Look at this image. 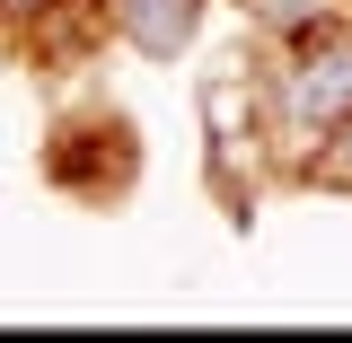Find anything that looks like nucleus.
Wrapping results in <instances>:
<instances>
[{
  "label": "nucleus",
  "mask_w": 352,
  "mask_h": 343,
  "mask_svg": "<svg viewBox=\"0 0 352 343\" xmlns=\"http://www.w3.org/2000/svg\"><path fill=\"white\" fill-rule=\"evenodd\" d=\"M264 115L300 150L317 132H335L352 115V27H308L273 71H264Z\"/></svg>",
  "instance_id": "1"
},
{
  "label": "nucleus",
  "mask_w": 352,
  "mask_h": 343,
  "mask_svg": "<svg viewBox=\"0 0 352 343\" xmlns=\"http://www.w3.org/2000/svg\"><path fill=\"white\" fill-rule=\"evenodd\" d=\"M300 185H317V194H352V115L335 132H317L300 159Z\"/></svg>",
  "instance_id": "3"
},
{
  "label": "nucleus",
  "mask_w": 352,
  "mask_h": 343,
  "mask_svg": "<svg viewBox=\"0 0 352 343\" xmlns=\"http://www.w3.org/2000/svg\"><path fill=\"white\" fill-rule=\"evenodd\" d=\"M62 9H80V0H0L9 27H44V18H62Z\"/></svg>",
  "instance_id": "4"
},
{
  "label": "nucleus",
  "mask_w": 352,
  "mask_h": 343,
  "mask_svg": "<svg viewBox=\"0 0 352 343\" xmlns=\"http://www.w3.org/2000/svg\"><path fill=\"white\" fill-rule=\"evenodd\" d=\"M203 9H212V0H106V27H115L141 62H176L185 44L203 36Z\"/></svg>",
  "instance_id": "2"
}]
</instances>
